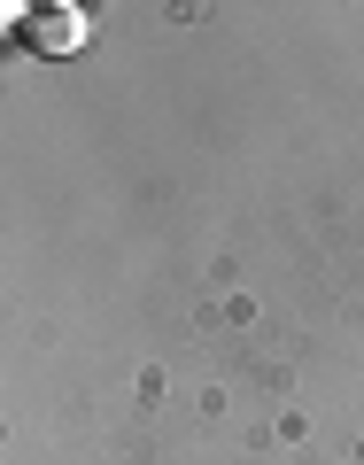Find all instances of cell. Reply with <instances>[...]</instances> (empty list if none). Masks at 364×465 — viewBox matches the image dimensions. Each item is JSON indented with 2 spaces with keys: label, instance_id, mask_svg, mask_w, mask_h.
Returning <instances> with one entry per match:
<instances>
[{
  "label": "cell",
  "instance_id": "obj_1",
  "mask_svg": "<svg viewBox=\"0 0 364 465\" xmlns=\"http://www.w3.org/2000/svg\"><path fill=\"white\" fill-rule=\"evenodd\" d=\"M8 16L24 24V47L32 54H78L85 47V8H70V0H54V8H8Z\"/></svg>",
  "mask_w": 364,
  "mask_h": 465
}]
</instances>
